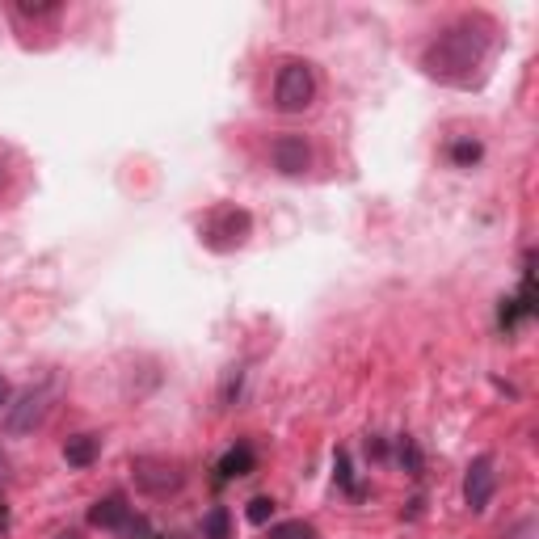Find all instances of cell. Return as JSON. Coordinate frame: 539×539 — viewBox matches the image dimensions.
I'll use <instances>...</instances> for the list:
<instances>
[{"label":"cell","mask_w":539,"mask_h":539,"mask_svg":"<svg viewBox=\"0 0 539 539\" xmlns=\"http://www.w3.org/2000/svg\"><path fill=\"white\" fill-rule=\"evenodd\" d=\"M316 102V72L304 59H287L274 81V110L278 114H304Z\"/></svg>","instance_id":"cell-2"},{"label":"cell","mask_w":539,"mask_h":539,"mask_svg":"<svg viewBox=\"0 0 539 539\" xmlns=\"http://www.w3.org/2000/svg\"><path fill=\"white\" fill-rule=\"evenodd\" d=\"M89 527L114 531V535H123V539H148V518L135 514V506H127L123 493L102 497V502L89 510Z\"/></svg>","instance_id":"cell-4"},{"label":"cell","mask_w":539,"mask_h":539,"mask_svg":"<svg viewBox=\"0 0 539 539\" xmlns=\"http://www.w3.org/2000/svg\"><path fill=\"white\" fill-rule=\"evenodd\" d=\"M97 455H102V434H72L64 443L68 468H89V464H97Z\"/></svg>","instance_id":"cell-10"},{"label":"cell","mask_w":539,"mask_h":539,"mask_svg":"<svg viewBox=\"0 0 539 539\" xmlns=\"http://www.w3.org/2000/svg\"><path fill=\"white\" fill-rule=\"evenodd\" d=\"M493 493H497V459L485 451V455H476L464 472V506L472 514H485Z\"/></svg>","instance_id":"cell-7"},{"label":"cell","mask_w":539,"mask_h":539,"mask_svg":"<svg viewBox=\"0 0 539 539\" xmlns=\"http://www.w3.org/2000/svg\"><path fill=\"white\" fill-rule=\"evenodd\" d=\"M249 232H253V215L241 211V207L215 211V215L207 219V228H203L207 245L219 249V253H228V249H236V245H245V241H249Z\"/></svg>","instance_id":"cell-6"},{"label":"cell","mask_w":539,"mask_h":539,"mask_svg":"<svg viewBox=\"0 0 539 539\" xmlns=\"http://www.w3.org/2000/svg\"><path fill=\"white\" fill-rule=\"evenodd\" d=\"M9 396H13V392H9V379H5V375H0V409H5V405H9Z\"/></svg>","instance_id":"cell-17"},{"label":"cell","mask_w":539,"mask_h":539,"mask_svg":"<svg viewBox=\"0 0 539 539\" xmlns=\"http://www.w3.org/2000/svg\"><path fill=\"white\" fill-rule=\"evenodd\" d=\"M55 396H59L55 379H47V384H38V388H26L22 396H17V405H9L5 430H9V434H30L34 426H43L47 413H51V405H55Z\"/></svg>","instance_id":"cell-5"},{"label":"cell","mask_w":539,"mask_h":539,"mask_svg":"<svg viewBox=\"0 0 539 539\" xmlns=\"http://www.w3.org/2000/svg\"><path fill=\"white\" fill-rule=\"evenodd\" d=\"M489 34L493 26L485 17H459L455 26H447L443 34L434 38L422 55L426 76H434L438 85H472L476 68H485L489 59Z\"/></svg>","instance_id":"cell-1"},{"label":"cell","mask_w":539,"mask_h":539,"mask_svg":"<svg viewBox=\"0 0 539 539\" xmlns=\"http://www.w3.org/2000/svg\"><path fill=\"white\" fill-rule=\"evenodd\" d=\"M270 539H321V531H316L312 523H304V518H291V523H274Z\"/></svg>","instance_id":"cell-12"},{"label":"cell","mask_w":539,"mask_h":539,"mask_svg":"<svg viewBox=\"0 0 539 539\" xmlns=\"http://www.w3.org/2000/svg\"><path fill=\"white\" fill-rule=\"evenodd\" d=\"M270 514H274V502H270V497H253L249 510H245V518H249L253 527H266V523H270Z\"/></svg>","instance_id":"cell-15"},{"label":"cell","mask_w":539,"mask_h":539,"mask_svg":"<svg viewBox=\"0 0 539 539\" xmlns=\"http://www.w3.org/2000/svg\"><path fill=\"white\" fill-rule=\"evenodd\" d=\"M485 156V148H481V139H455L451 144V161L459 165V169H472L476 161Z\"/></svg>","instance_id":"cell-13"},{"label":"cell","mask_w":539,"mask_h":539,"mask_svg":"<svg viewBox=\"0 0 539 539\" xmlns=\"http://www.w3.org/2000/svg\"><path fill=\"white\" fill-rule=\"evenodd\" d=\"M17 13H26V17H43V13H55V5H17Z\"/></svg>","instance_id":"cell-16"},{"label":"cell","mask_w":539,"mask_h":539,"mask_svg":"<svg viewBox=\"0 0 539 539\" xmlns=\"http://www.w3.org/2000/svg\"><path fill=\"white\" fill-rule=\"evenodd\" d=\"M257 468V455H253V447L249 443H236V447H228L224 451V459H219V481H241V476H249Z\"/></svg>","instance_id":"cell-9"},{"label":"cell","mask_w":539,"mask_h":539,"mask_svg":"<svg viewBox=\"0 0 539 539\" xmlns=\"http://www.w3.org/2000/svg\"><path fill=\"white\" fill-rule=\"evenodd\" d=\"M5 468H9V464H5V455H0V481H5Z\"/></svg>","instance_id":"cell-20"},{"label":"cell","mask_w":539,"mask_h":539,"mask_svg":"<svg viewBox=\"0 0 539 539\" xmlns=\"http://www.w3.org/2000/svg\"><path fill=\"white\" fill-rule=\"evenodd\" d=\"M396 459H401V468H405L409 476H422V455H417L413 438H401V443H396Z\"/></svg>","instance_id":"cell-14"},{"label":"cell","mask_w":539,"mask_h":539,"mask_svg":"<svg viewBox=\"0 0 539 539\" xmlns=\"http://www.w3.org/2000/svg\"><path fill=\"white\" fill-rule=\"evenodd\" d=\"M55 539H81V531H64V535H55Z\"/></svg>","instance_id":"cell-19"},{"label":"cell","mask_w":539,"mask_h":539,"mask_svg":"<svg viewBox=\"0 0 539 539\" xmlns=\"http://www.w3.org/2000/svg\"><path fill=\"white\" fill-rule=\"evenodd\" d=\"M5 527H9V506L0 502V535H5Z\"/></svg>","instance_id":"cell-18"},{"label":"cell","mask_w":539,"mask_h":539,"mask_svg":"<svg viewBox=\"0 0 539 539\" xmlns=\"http://www.w3.org/2000/svg\"><path fill=\"white\" fill-rule=\"evenodd\" d=\"M131 476H135V489L148 493V497H169L186 485L182 464H177V459H165V455H135Z\"/></svg>","instance_id":"cell-3"},{"label":"cell","mask_w":539,"mask_h":539,"mask_svg":"<svg viewBox=\"0 0 539 539\" xmlns=\"http://www.w3.org/2000/svg\"><path fill=\"white\" fill-rule=\"evenodd\" d=\"M270 165L283 177H304L312 169V148L304 135H274L270 139Z\"/></svg>","instance_id":"cell-8"},{"label":"cell","mask_w":539,"mask_h":539,"mask_svg":"<svg viewBox=\"0 0 539 539\" xmlns=\"http://www.w3.org/2000/svg\"><path fill=\"white\" fill-rule=\"evenodd\" d=\"M203 535L207 539H232V514H228V506H211L203 514Z\"/></svg>","instance_id":"cell-11"},{"label":"cell","mask_w":539,"mask_h":539,"mask_svg":"<svg viewBox=\"0 0 539 539\" xmlns=\"http://www.w3.org/2000/svg\"><path fill=\"white\" fill-rule=\"evenodd\" d=\"M148 539H165V535H148Z\"/></svg>","instance_id":"cell-21"}]
</instances>
